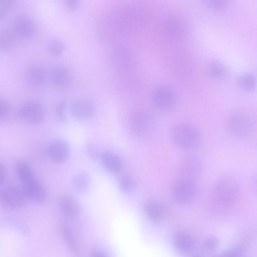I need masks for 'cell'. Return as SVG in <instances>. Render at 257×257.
<instances>
[{
	"label": "cell",
	"mask_w": 257,
	"mask_h": 257,
	"mask_svg": "<svg viewBox=\"0 0 257 257\" xmlns=\"http://www.w3.org/2000/svg\"><path fill=\"white\" fill-rule=\"evenodd\" d=\"M47 48L54 55H60L65 49L64 44L60 40L52 39L48 41Z\"/></svg>",
	"instance_id": "cell-28"
},
{
	"label": "cell",
	"mask_w": 257,
	"mask_h": 257,
	"mask_svg": "<svg viewBox=\"0 0 257 257\" xmlns=\"http://www.w3.org/2000/svg\"><path fill=\"white\" fill-rule=\"evenodd\" d=\"M207 3L210 7L213 8H221L226 4V1L223 0H211Z\"/></svg>",
	"instance_id": "cell-34"
},
{
	"label": "cell",
	"mask_w": 257,
	"mask_h": 257,
	"mask_svg": "<svg viewBox=\"0 0 257 257\" xmlns=\"http://www.w3.org/2000/svg\"><path fill=\"white\" fill-rule=\"evenodd\" d=\"M151 99L154 104L163 110H169L175 106L177 96L173 90L165 86L156 88L152 92Z\"/></svg>",
	"instance_id": "cell-8"
},
{
	"label": "cell",
	"mask_w": 257,
	"mask_h": 257,
	"mask_svg": "<svg viewBox=\"0 0 257 257\" xmlns=\"http://www.w3.org/2000/svg\"><path fill=\"white\" fill-rule=\"evenodd\" d=\"M94 106L88 99L79 97L72 101L69 106V112L72 117L77 120H85L94 113Z\"/></svg>",
	"instance_id": "cell-10"
},
{
	"label": "cell",
	"mask_w": 257,
	"mask_h": 257,
	"mask_svg": "<svg viewBox=\"0 0 257 257\" xmlns=\"http://www.w3.org/2000/svg\"><path fill=\"white\" fill-rule=\"evenodd\" d=\"M10 28L16 38L26 39L33 35L35 25L30 18L21 15L14 19Z\"/></svg>",
	"instance_id": "cell-11"
},
{
	"label": "cell",
	"mask_w": 257,
	"mask_h": 257,
	"mask_svg": "<svg viewBox=\"0 0 257 257\" xmlns=\"http://www.w3.org/2000/svg\"><path fill=\"white\" fill-rule=\"evenodd\" d=\"M195 257H201V256H195Z\"/></svg>",
	"instance_id": "cell-39"
},
{
	"label": "cell",
	"mask_w": 257,
	"mask_h": 257,
	"mask_svg": "<svg viewBox=\"0 0 257 257\" xmlns=\"http://www.w3.org/2000/svg\"><path fill=\"white\" fill-rule=\"evenodd\" d=\"M90 257H108L103 251L99 250H93L90 253Z\"/></svg>",
	"instance_id": "cell-37"
},
{
	"label": "cell",
	"mask_w": 257,
	"mask_h": 257,
	"mask_svg": "<svg viewBox=\"0 0 257 257\" xmlns=\"http://www.w3.org/2000/svg\"><path fill=\"white\" fill-rule=\"evenodd\" d=\"M207 72L209 76L214 79H221L225 73L224 66L218 61L210 62L207 67Z\"/></svg>",
	"instance_id": "cell-24"
},
{
	"label": "cell",
	"mask_w": 257,
	"mask_h": 257,
	"mask_svg": "<svg viewBox=\"0 0 257 257\" xmlns=\"http://www.w3.org/2000/svg\"><path fill=\"white\" fill-rule=\"evenodd\" d=\"M90 184V178L85 172L76 173L72 179V185L75 191L81 194L87 192Z\"/></svg>",
	"instance_id": "cell-22"
},
{
	"label": "cell",
	"mask_w": 257,
	"mask_h": 257,
	"mask_svg": "<svg viewBox=\"0 0 257 257\" xmlns=\"http://www.w3.org/2000/svg\"><path fill=\"white\" fill-rule=\"evenodd\" d=\"M66 103L65 101H60L56 108V113L59 121L64 122L66 119Z\"/></svg>",
	"instance_id": "cell-29"
},
{
	"label": "cell",
	"mask_w": 257,
	"mask_h": 257,
	"mask_svg": "<svg viewBox=\"0 0 257 257\" xmlns=\"http://www.w3.org/2000/svg\"><path fill=\"white\" fill-rule=\"evenodd\" d=\"M0 174H1V183L2 184L6 180L7 172L5 167L2 165H1L0 167Z\"/></svg>",
	"instance_id": "cell-38"
},
{
	"label": "cell",
	"mask_w": 257,
	"mask_h": 257,
	"mask_svg": "<svg viewBox=\"0 0 257 257\" xmlns=\"http://www.w3.org/2000/svg\"><path fill=\"white\" fill-rule=\"evenodd\" d=\"M26 197L22 189L9 185L1 190L0 199L2 205L10 209H17L24 204Z\"/></svg>",
	"instance_id": "cell-6"
},
{
	"label": "cell",
	"mask_w": 257,
	"mask_h": 257,
	"mask_svg": "<svg viewBox=\"0 0 257 257\" xmlns=\"http://www.w3.org/2000/svg\"><path fill=\"white\" fill-rule=\"evenodd\" d=\"M50 79L55 86L60 88L68 87L72 81L70 72L63 66H57L53 69L51 72Z\"/></svg>",
	"instance_id": "cell-18"
},
{
	"label": "cell",
	"mask_w": 257,
	"mask_h": 257,
	"mask_svg": "<svg viewBox=\"0 0 257 257\" xmlns=\"http://www.w3.org/2000/svg\"><path fill=\"white\" fill-rule=\"evenodd\" d=\"M16 39L14 33L10 28L4 29L0 36V47L2 49L9 48Z\"/></svg>",
	"instance_id": "cell-26"
},
{
	"label": "cell",
	"mask_w": 257,
	"mask_h": 257,
	"mask_svg": "<svg viewBox=\"0 0 257 257\" xmlns=\"http://www.w3.org/2000/svg\"><path fill=\"white\" fill-rule=\"evenodd\" d=\"M11 111V106L8 102L4 99H0V118L5 120L8 117Z\"/></svg>",
	"instance_id": "cell-30"
},
{
	"label": "cell",
	"mask_w": 257,
	"mask_h": 257,
	"mask_svg": "<svg viewBox=\"0 0 257 257\" xmlns=\"http://www.w3.org/2000/svg\"><path fill=\"white\" fill-rule=\"evenodd\" d=\"M218 245V240L214 237L207 238L204 242V247L208 251L214 250Z\"/></svg>",
	"instance_id": "cell-33"
},
{
	"label": "cell",
	"mask_w": 257,
	"mask_h": 257,
	"mask_svg": "<svg viewBox=\"0 0 257 257\" xmlns=\"http://www.w3.org/2000/svg\"><path fill=\"white\" fill-rule=\"evenodd\" d=\"M47 151L50 159L56 163L65 162L70 154L69 146L62 140H55L51 142Z\"/></svg>",
	"instance_id": "cell-13"
},
{
	"label": "cell",
	"mask_w": 257,
	"mask_h": 257,
	"mask_svg": "<svg viewBox=\"0 0 257 257\" xmlns=\"http://www.w3.org/2000/svg\"><path fill=\"white\" fill-rule=\"evenodd\" d=\"M99 159L103 168L111 173L119 172L123 167L121 159L117 155L110 152L101 153Z\"/></svg>",
	"instance_id": "cell-16"
},
{
	"label": "cell",
	"mask_w": 257,
	"mask_h": 257,
	"mask_svg": "<svg viewBox=\"0 0 257 257\" xmlns=\"http://www.w3.org/2000/svg\"><path fill=\"white\" fill-rule=\"evenodd\" d=\"M86 151L89 157L93 159H99L101 154L97 148L92 144H88L86 146Z\"/></svg>",
	"instance_id": "cell-32"
},
{
	"label": "cell",
	"mask_w": 257,
	"mask_h": 257,
	"mask_svg": "<svg viewBox=\"0 0 257 257\" xmlns=\"http://www.w3.org/2000/svg\"><path fill=\"white\" fill-rule=\"evenodd\" d=\"M16 172L18 177L22 183L36 178L31 168L24 163L21 162L17 164Z\"/></svg>",
	"instance_id": "cell-23"
},
{
	"label": "cell",
	"mask_w": 257,
	"mask_h": 257,
	"mask_svg": "<svg viewBox=\"0 0 257 257\" xmlns=\"http://www.w3.org/2000/svg\"><path fill=\"white\" fill-rule=\"evenodd\" d=\"M13 1L1 0L0 1V17L2 18L8 12L13 5Z\"/></svg>",
	"instance_id": "cell-31"
},
{
	"label": "cell",
	"mask_w": 257,
	"mask_h": 257,
	"mask_svg": "<svg viewBox=\"0 0 257 257\" xmlns=\"http://www.w3.org/2000/svg\"><path fill=\"white\" fill-rule=\"evenodd\" d=\"M173 240L176 249L182 252H189L194 246V242L191 237L183 232L176 233Z\"/></svg>",
	"instance_id": "cell-19"
},
{
	"label": "cell",
	"mask_w": 257,
	"mask_h": 257,
	"mask_svg": "<svg viewBox=\"0 0 257 257\" xmlns=\"http://www.w3.org/2000/svg\"><path fill=\"white\" fill-rule=\"evenodd\" d=\"M59 208L62 214L68 217L76 216L80 212V205L77 200L72 195L62 196L58 201Z\"/></svg>",
	"instance_id": "cell-15"
},
{
	"label": "cell",
	"mask_w": 257,
	"mask_h": 257,
	"mask_svg": "<svg viewBox=\"0 0 257 257\" xmlns=\"http://www.w3.org/2000/svg\"><path fill=\"white\" fill-rule=\"evenodd\" d=\"M65 3L68 9L75 10L79 6L80 2L78 0H66Z\"/></svg>",
	"instance_id": "cell-35"
},
{
	"label": "cell",
	"mask_w": 257,
	"mask_h": 257,
	"mask_svg": "<svg viewBox=\"0 0 257 257\" xmlns=\"http://www.w3.org/2000/svg\"><path fill=\"white\" fill-rule=\"evenodd\" d=\"M22 189L27 198L35 203L43 202L47 193L43 186L35 178L22 183Z\"/></svg>",
	"instance_id": "cell-12"
},
{
	"label": "cell",
	"mask_w": 257,
	"mask_h": 257,
	"mask_svg": "<svg viewBox=\"0 0 257 257\" xmlns=\"http://www.w3.org/2000/svg\"><path fill=\"white\" fill-rule=\"evenodd\" d=\"M118 184L121 190L127 193L134 192L137 187L135 180L128 175L120 176L118 179Z\"/></svg>",
	"instance_id": "cell-25"
},
{
	"label": "cell",
	"mask_w": 257,
	"mask_h": 257,
	"mask_svg": "<svg viewBox=\"0 0 257 257\" xmlns=\"http://www.w3.org/2000/svg\"><path fill=\"white\" fill-rule=\"evenodd\" d=\"M239 84L240 87L246 90L253 89L256 85V80L253 76L250 74H244L239 78Z\"/></svg>",
	"instance_id": "cell-27"
},
{
	"label": "cell",
	"mask_w": 257,
	"mask_h": 257,
	"mask_svg": "<svg viewBox=\"0 0 257 257\" xmlns=\"http://www.w3.org/2000/svg\"><path fill=\"white\" fill-rule=\"evenodd\" d=\"M171 134L174 142L185 150L197 149L202 141L200 131L190 124L181 123L175 125L172 128Z\"/></svg>",
	"instance_id": "cell-3"
},
{
	"label": "cell",
	"mask_w": 257,
	"mask_h": 257,
	"mask_svg": "<svg viewBox=\"0 0 257 257\" xmlns=\"http://www.w3.org/2000/svg\"><path fill=\"white\" fill-rule=\"evenodd\" d=\"M250 187L253 192L257 194V173L253 175L251 179Z\"/></svg>",
	"instance_id": "cell-36"
},
{
	"label": "cell",
	"mask_w": 257,
	"mask_h": 257,
	"mask_svg": "<svg viewBox=\"0 0 257 257\" xmlns=\"http://www.w3.org/2000/svg\"><path fill=\"white\" fill-rule=\"evenodd\" d=\"M47 74L43 67L34 65L29 67L25 71L24 78L26 82L32 87L42 86L46 80Z\"/></svg>",
	"instance_id": "cell-14"
},
{
	"label": "cell",
	"mask_w": 257,
	"mask_h": 257,
	"mask_svg": "<svg viewBox=\"0 0 257 257\" xmlns=\"http://www.w3.org/2000/svg\"><path fill=\"white\" fill-rule=\"evenodd\" d=\"M17 114L24 121L29 123H35L43 120L45 111L40 103L30 101L24 103L19 108Z\"/></svg>",
	"instance_id": "cell-9"
},
{
	"label": "cell",
	"mask_w": 257,
	"mask_h": 257,
	"mask_svg": "<svg viewBox=\"0 0 257 257\" xmlns=\"http://www.w3.org/2000/svg\"><path fill=\"white\" fill-rule=\"evenodd\" d=\"M165 28L167 36L174 40L182 37L185 30L184 22L176 17L168 19L165 23Z\"/></svg>",
	"instance_id": "cell-17"
},
{
	"label": "cell",
	"mask_w": 257,
	"mask_h": 257,
	"mask_svg": "<svg viewBox=\"0 0 257 257\" xmlns=\"http://www.w3.org/2000/svg\"><path fill=\"white\" fill-rule=\"evenodd\" d=\"M223 126L230 137L242 141L252 135L255 124L252 117L247 113L234 110L229 112L225 116Z\"/></svg>",
	"instance_id": "cell-2"
},
{
	"label": "cell",
	"mask_w": 257,
	"mask_h": 257,
	"mask_svg": "<svg viewBox=\"0 0 257 257\" xmlns=\"http://www.w3.org/2000/svg\"><path fill=\"white\" fill-rule=\"evenodd\" d=\"M130 126L133 134L141 138L150 136L155 127L152 119L143 111H137L131 115Z\"/></svg>",
	"instance_id": "cell-5"
},
{
	"label": "cell",
	"mask_w": 257,
	"mask_h": 257,
	"mask_svg": "<svg viewBox=\"0 0 257 257\" xmlns=\"http://www.w3.org/2000/svg\"><path fill=\"white\" fill-rule=\"evenodd\" d=\"M144 208L148 216L153 222L158 224L162 221L164 210L160 204L150 201L145 204Z\"/></svg>",
	"instance_id": "cell-20"
},
{
	"label": "cell",
	"mask_w": 257,
	"mask_h": 257,
	"mask_svg": "<svg viewBox=\"0 0 257 257\" xmlns=\"http://www.w3.org/2000/svg\"><path fill=\"white\" fill-rule=\"evenodd\" d=\"M60 229L62 237L70 250L75 255L79 256L80 248L71 229L65 224H62Z\"/></svg>",
	"instance_id": "cell-21"
},
{
	"label": "cell",
	"mask_w": 257,
	"mask_h": 257,
	"mask_svg": "<svg viewBox=\"0 0 257 257\" xmlns=\"http://www.w3.org/2000/svg\"><path fill=\"white\" fill-rule=\"evenodd\" d=\"M202 169V163L198 158L194 156H186L179 164L178 177L196 182Z\"/></svg>",
	"instance_id": "cell-7"
},
{
	"label": "cell",
	"mask_w": 257,
	"mask_h": 257,
	"mask_svg": "<svg viewBox=\"0 0 257 257\" xmlns=\"http://www.w3.org/2000/svg\"><path fill=\"white\" fill-rule=\"evenodd\" d=\"M196 182L178 178L173 183L171 194L174 200L180 204L191 202L197 193Z\"/></svg>",
	"instance_id": "cell-4"
},
{
	"label": "cell",
	"mask_w": 257,
	"mask_h": 257,
	"mask_svg": "<svg viewBox=\"0 0 257 257\" xmlns=\"http://www.w3.org/2000/svg\"><path fill=\"white\" fill-rule=\"evenodd\" d=\"M239 193V186L236 180L230 175H223L214 182L211 190V198L216 206L225 210L235 203Z\"/></svg>",
	"instance_id": "cell-1"
}]
</instances>
